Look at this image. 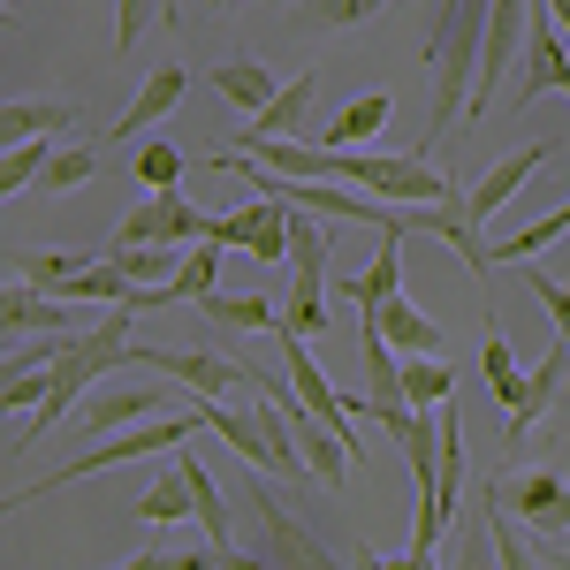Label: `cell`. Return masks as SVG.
Here are the masks:
<instances>
[{
    "mask_svg": "<svg viewBox=\"0 0 570 570\" xmlns=\"http://www.w3.org/2000/svg\"><path fill=\"white\" fill-rule=\"evenodd\" d=\"M487 16H494V0H441L434 16V39H426V77H434V115H426V160H434V145L464 115H472V85H480V46H487Z\"/></svg>",
    "mask_w": 570,
    "mask_h": 570,
    "instance_id": "1",
    "label": "cell"
},
{
    "mask_svg": "<svg viewBox=\"0 0 570 570\" xmlns=\"http://www.w3.org/2000/svg\"><path fill=\"white\" fill-rule=\"evenodd\" d=\"M130 320H137V305H115L99 327H85V335H61V357L46 365V395H39V419H31V434L16 441V449H31V441L46 434V426H61V411H85V395H91V381H107L122 357H137V343H130Z\"/></svg>",
    "mask_w": 570,
    "mask_h": 570,
    "instance_id": "2",
    "label": "cell"
},
{
    "mask_svg": "<svg viewBox=\"0 0 570 570\" xmlns=\"http://www.w3.org/2000/svg\"><path fill=\"white\" fill-rule=\"evenodd\" d=\"M206 419H198V403L183 411V419H137V426H122V434H99V449H85L77 464H61V472H46L39 487H16L8 502H39V494H61V487L91 480V472H115V464H130V456H160V449H183V441L198 434Z\"/></svg>",
    "mask_w": 570,
    "mask_h": 570,
    "instance_id": "3",
    "label": "cell"
},
{
    "mask_svg": "<svg viewBox=\"0 0 570 570\" xmlns=\"http://www.w3.org/2000/svg\"><path fill=\"white\" fill-rule=\"evenodd\" d=\"M351 183L373 190V198H389V206H426V198L456 190L426 153H365V145H351Z\"/></svg>",
    "mask_w": 570,
    "mask_h": 570,
    "instance_id": "4",
    "label": "cell"
},
{
    "mask_svg": "<svg viewBox=\"0 0 570 570\" xmlns=\"http://www.w3.org/2000/svg\"><path fill=\"white\" fill-rule=\"evenodd\" d=\"M487 487L510 502V518H518V525L548 532V540H570V480H563V472H518V480H510V472H494Z\"/></svg>",
    "mask_w": 570,
    "mask_h": 570,
    "instance_id": "5",
    "label": "cell"
},
{
    "mask_svg": "<svg viewBox=\"0 0 570 570\" xmlns=\"http://www.w3.org/2000/svg\"><path fill=\"white\" fill-rule=\"evenodd\" d=\"M214 228V214H198L183 190H145V206H137L107 244H198Z\"/></svg>",
    "mask_w": 570,
    "mask_h": 570,
    "instance_id": "6",
    "label": "cell"
},
{
    "mask_svg": "<svg viewBox=\"0 0 570 570\" xmlns=\"http://www.w3.org/2000/svg\"><path fill=\"white\" fill-rule=\"evenodd\" d=\"M206 236H214L220 252H252L259 266H282L289 259V206H282V198H259V206H244V214H220Z\"/></svg>",
    "mask_w": 570,
    "mask_h": 570,
    "instance_id": "7",
    "label": "cell"
},
{
    "mask_svg": "<svg viewBox=\"0 0 570 570\" xmlns=\"http://www.w3.org/2000/svg\"><path fill=\"white\" fill-rule=\"evenodd\" d=\"M305 343H312V335H282V365H289V389H297V403H305L312 419H327V426H335L343 441H357V434H351V419L365 411V395H343V389H335V381H327V373L312 365Z\"/></svg>",
    "mask_w": 570,
    "mask_h": 570,
    "instance_id": "8",
    "label": "cell"
},
{
    "mask_svg": "<svg viewBox=\"0 0 570 570\" xmlns=\"http://www.w3.org/2000/svg\"><path fill=\"white\" fill-rule=\"evenodd\" d=\"M137 365L183 381L190 395H228V389H252L259 381L252 365H236V357H220V351H153V343H137Z\"/></svg>",
    "mask_w": 570,
    "mask_h": 570,
    "instance_id": "9",
    "label": "cell"
},
{
    "mask_svg": "<svg viewBox=\"0 0 570 570\" xmlns=\"http://www.w3.org/2000/svg\"><path fill=\"white\" fill-rule=\"evenodd\" d=\"M198 419H206V434H220L252 472H282V456H274V441H266V426H259V411L252 403H236L228 411V395H198Z\"/></svg>",
    "mask_w": 570,
    "mask_h": 570,
    "instance_id": "10",
    "label": "cell"
},
{
    "mask_svg": "<svg viewBox=\"0 0 570 570\" xmlns=\"http://www.w3.org/2000/svg\"><path fill=\"white\" fill-rule=\"evenodd\" d=\"M252 510H259V525H266L259 548H252L259 563H327V548H320V540H312V532L297 525V518H289L266 487H252Z\"/></svg>",
    "mask_w": 570,
    "mask_h": 570,
    "instance_id": "11",
    "label": "cell"
},
{
    "mask_svg": "<svg viewBox=\"0 0 570 570\" xmlns=\"http://www.w3.org/2000/svg\"><path fill=\"white\" fill-rule=\"evenodd\" d=\"M548 160H556L548 145H532V153H502V160H494V168H487V176L472 183V190H464V206H472V220L487 228V220H494L502 206H510V198H518V183H525V176H540Z\"/></svg>",
    "mask_w": 570,
    "mask_h": 570,
    "instance_id": "12",
    "label": "cell"
},
{
    "mask_svg": "<svg viewBox=\"0 0 570 570\" xmlns=\"http://www.w3.org/2000/svg\"><path fill=\"white\" fill-rule=\"evenodd\" d=\"M183 91H190V69H183V61H160V69L145 77V91L130 99V115H122V122L107 130V145H130V137H145L153 122H160V115H176Z\"/></svg>",
    "mask_w": 570,
    "mask_h": 570,
    "instance_id": "13",
    "label": "cell"
},
{
    "mask_svg": "<svg viewBox=\"0 0 570 570\" xmlns=\"http://www.w3.org/2000/svg\"><path fill=\"white\" fill-rule=\"evenodd\" d=\"M357 320H365V327H381V335H389L403 357H411V351H449V343H441V327H434V320H426L419 305H411L403 289H395L381 312H357Z\"/></svg>",
    "mask_w": 570,
    "mask_h": 570,
    "instance_id": "14",
    "label": "cell"
},
{
    "mask_svg": "<svg viewBox=\"0 0 570 570\" xmlns=\"http://www.w3.org/2000/svg\"><path fill=\"white\" fill-rule=\"evenodd\" d=\"M183 456V472H190V494H198V525H206V540H214L228 563H252V548H236V532H228V502H220V487H214V472L190 456V441L176 449Z\"/></svg>",
    "mask_w": 570,
    "mask_h": 570,
    "instance_id": "15",
    "label": "cell"
},
{
    "mask_svg": "<svg viewBox=\"0 0 570 570\" xmlns=\"http://www.w3.org/2000/svg\"><path fill=\"white\" fill-rule=\"evenodd\" d=\"M395 289H403V228L389 220V228H381V259H373V266L351 282V305H357V312H381Z\"/></svg>",
    "mask_w": 570,
    "mask_h": 570,
    "instance_id": "16",
    "label": "cell"
},
{
    "mask_svg": "<svg viewBox=\"0 0 570 570\" xmlns=\"http://www.w3.org/2000/svg\"><path fill=\"white\" fill-rule=\"evenodd\" d=\"M480 373H487V389H494V403L518 419L525 411V389H532V373H518V351H510V335L502 327H487V343H480Z\"/></svg>",
    "mask_w": 570,
    "mask_h": 570,
    "instance_id": "17",
    "label": "cell"
},
{
    "mask_svg": "<svg viewBox=\"0 0 570 570\" xmlns=\"http://www.w3.org/2000/svg\"><path fill=\"white\" fill-rule=\"evenodd\" d=\"M183 252H190V244H107V259L122 266L137 289H168L183 274Z\"/></svg>",
    "mask_w": 570,
    "mask_h": 570,
    "instance_id": "18",
    "label": "cell"
},
{
    "mask_svg": "<svg viewBox=\"0 0 570 570\" xmlns=\"http://www.w3.org/2000/svg\"><path fill=\"white\" fill-rule=\"evenodd\" d=\"M198 312H206V320H220V327H236V335H282V327H289V320L259 297V289H244V297L214 289V297H198Z\"/></svg>",
    "mask_w": 570,
    "mask_h": 570,
    "instance_id": "19",
    "label": "cell"
},
{
    "mask_svg": "<svg viewBox=\"0 0 570 570\" xmlns=\"http://www.w3.org/2000/svg\"><path fill=\"white\" fill-rule=\"evenodd\" d=\"M563 389H570V343H556V351L532 365V389H525V411L510 419V441L525 434V426H540V419L556 411V395H563Z\"/></svg>",
    "mask_w": 570,
    "mask_h": 570,
    "instance_id": "20",
    "label": "cell"
},
{
    "mask_svg": "<svg viewBox=\"0 0 570 570\" xmlns=\"http://www.w3.org/2000/svg\"><path fill=\"white\" fill-rule=\"evenodd\" d=\"M160 403H168V395H153V389H107V395H91L77 419H85L91 434H122V426H137V419H153Z\"/></svg>",
    "mask_w": 570,
    "mask_h": 570,
    "instance_id": "21",
    "label": "cell"
},
{
    "mask_svg": "<svg viewBox=\"0 0 570 570\" xmlns=\"http://www.w3.org/2000/svg\"><path fill=\"white\" fill-rule=\"evenodd\" d=\"M556 236H570V198L556 206V214H540V220H518L510 236H494V266H525V259H540Z\"/></svg>",
    "mask_w": 570,
    "mask_h": 570,
    "instance_id": "22",
    "label": "cell"
},
{
    "mask_svg": "<svg viewBox=\"0 0 570 570\" xmlns=\"http://www.w3.org/2000/svg\"><path fill=\"white\" fill-rule=\"evenodd\" d=\"M312 91H320V69H297V77H289V85H282V91L259 107V115H252V137H297Z\"/></svg>",
    "mask_w": 570,
    "mask_h": 570,
    "instance_id": "23",
    "label": "cell"
},
{
    "mask_svg": "<svg viewBox=\"0 0 570 570\" xmlns=\"http://www.w3.org/2000/svg\"><path fill=\"white\" fill-rule=\"evenodd\" d=\"M69 122H77L69 99H8V107H0V137H8V145H23V137H53V130H69Z\"/></svg>",
    "mask_w": 570,
    "mask_h": 570,
    "instance_id": "24",
    "label": "cell"
},
{
    "mask_svg": "<svg viewBox=\"0 0 570 570\" xmlns=\"http://www.w3.org/2000/svg\"><path fill=\"white\" fill-rule=\"evenodd\" d=\"M183 518H198V494H190V472H183V456H176L168 480L137 494V525H183Z\"/></svg>",
    "mask_w": 570,
    "mask_h": 570,
    "instance_id": "25",
    "label": "cell"
},
{
    "mask_svg": "<svg viewBox=\"0 0 570 570\" xmlns=\"http://www.w3.org/2000/svg\"><path fill=\"white\" fill-rule=\"evenodd\" d=\"M456 395V365L441 351H411L403 357V403H426V411H441Z\"/></svg>",
    "mask_w": 570,
    "mask_h": 570,
    "instance_id": "26",
    "label": "cell"
},
{
    "mask_svg": "<svg viewBox=\"0 0 570 570\" xmlns=\"http://www.w3.org/2000/svg\"><path fill=\"white\" fill-rule=\"evenodd\" d=\"M214 91L228 99V107H236V115H259V107H266V99H274L282 85L266 77L259 61H220V69H214Z\"/></svg>",
    "mask_w": 570,
    "mask_h": 570,
    "instance_id": "27",
    "label": "cell"
},
{
    "mask_svg": "<svg viewBox=\"0 0 570 570\" xmlns=\"http://www.w3.org/2000/svg\"><path fill=\"white\" fill-rule=\"evenodd\" d=\"M214 274H220V244L214 236H198V244H190V252H183V274L176 282H168V305H198V297H214Z\"/></svg>",
    "mask_w": 570,
    "mask_h": 570,
    "instance_id": "28",
    "label": "cell"
},
{
    "mask_svg": "<svg viewBox=\"0 0 570 570\" xmlns=\"http://www.w3.org/2000/svg\"><path fill=\"white\" fill-rule=\"evenodd\" d=\"M389 115H395V91H365V99H351V107L335 115V145H373Z\"/></svg>",
    "mask_w": 570,
    "mask_h": 570,
    "instance_id": "29",
    "label": "cell"
},
{
    "mask_svg": "<svg viewBox=\"0 0 570 570\" xmlns=\"http://www.w3.org/2000/svg\"><path fill=\"white\" fill-rule=\"evenodd\" d=\"M99 259V252H16V274H23V282H39V289H61V282H69V274H77V266H91Z\"/></svg>",
    "mask_w": 570,
    "mask_h": 570,
    "instance_id": "30",
    "label": "cell"
},
{
    "mask_svg": "<svg viewBox=\"0 0 570 570\" xmlns=\"http://www.w3.org/2000/svg\"><path fill=\"white\" fill-rule=\"evenodd\" d=\"M381 8H389V0H305L297 23H305V31H351V23L381 16Z\"/></svg>",
    "mask_w": 570,
    "mask_h": 570,
    "instance_id": "31",
    "label": "cell"
},
{
    "mask_svg": "<svg viewBox=\"0 0 570 570\" xmlns=\"http://www.w3.org/2000/svg\"><path fill=\"white\" fill-rule=\"evenodd\" d=\"M99 176V145H61V153H53V160H46V198H53V190H77V183H91Z\"/></svg>",
    "mask_w": 570,
    "mask_h": 570,
    "instance_id": "32",
    "label": "cell"
},
{
    "mask_svg": "<svg viewBox=\"0 0 570 570\" xmlns=\"http://www.w3.org/2000/svg\"><path fill=\"white\" fill-rule=\"evenodd\" d=\"M46 160H53V153H46V137H23V145H8V160H0V190L16 198L23 183H39V176H46Z\"/></svg>",
    "mask_w": 570,
    "mask_h": 570,
    "instance_id": "33",
    "label": "cell"
},
{
    "mask_svg": "<svg viewBox=\"0 0 570 570\" xmlns=\"http://www.w3.org/2000/svg\"><path fill=\"white\" fill-rule=\"evenodd\" d=\"M487 525H494V556H502L510 570H525V563H532V548L518 540V518H510V502H502L494 487H487Z\"/></svg>",
    "mask_w": 570,
    "mask_h": 570,
    "instance_id": "34",
    "label": "cell"
},
{
    "mask_svg": "<svg viewBox=\"0 0 570 570\" xmlns=\"http://www.w3.org/2000/svg\"><path fill=\"white\" fill-rule=\"evenodd\" d=\"M137 176H145V190H176V176H183V153L168 145V137L137 145Z\"/></svg>",
    "mask_w": 570,
    "mask_h": 570,
    "instance_id": "35",
    "label": "cell"
},
{
    "mask_svg": "<svg viewBox=\"0 0 570 570\" xmlns=\"http://www.w3.org/2000/svg\"><path fill=\"white\" fill-rule=\"evenodd\" d=\"M160 16H168V0H115V46L130 53V46L160 23Z\"/></svg>",
    "mask_w": 570,
    "mask_h": 570,
    "instance_id": "36",
    "label": "cell"
},
{
    "mask_svg": "<svg viewBox=\"0 0 570 570\" xmlns=\"http://www.w3.org/2000/svg\"><path fill=\"white\" fill-rule=\"evenodd\" d=\"M525 289L540 297V305H548V320H556V335L570 343V282H556V274H540V266H532V274H525Z\"/></svg>",
    "mask_w": 570,
    "mask_h": 570,
    "instance_id": "37",
    "label": "cell"
},
{
    "mask_svg": "<svg viewBox=\"0 0 570 570\" xmlns=\"http://www.w3.org/2000/svg\"><path fill=\"white\" fill-rule=\"evenodd\" d=\"M548 16H556V23H563V39H570V0H548Z\"/></svg>",
    "mask_w": 570,
    "mask_h": 570,
    "instance_id": "38",
    "label": "cell"
},
{
    "mask_svg": "<svg viewBox=\"0 0 570 570\" xmlns=\"http://www.w3.org/2000/svg\"><path fill=\"white\" fill-rule=\"evenodd\" d=\"M206 8H236V0H206Z\"/></svg>",
    "mask_w": 570,
    "mask_h": 570,
    "instance_id": "39",
    "label": "cell"
}]
</instances>
